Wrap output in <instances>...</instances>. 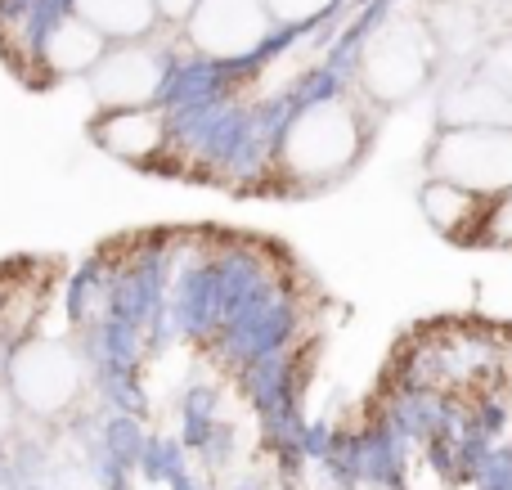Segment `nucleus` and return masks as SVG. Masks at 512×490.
Here are the masks:
<instances>
[{
    "instance_id": "f257e3e1",
    "label": "nucleus",
    "mask_w": 512,
    "mask_h": 490,
    "mask_svg": "<svg viewBox=\"0 0 512 490\" xmlns=\"http://www.w3.org/2000/svg\"><path fill=\"white\" fill-rule=\"evenodd\" d=\"M364 153V122L346 99H310L283 122L274 144V171L297 185H324L360 162Z\"/></svg>"
},
{
    "instance_id": "f03ea898",
    "label": "nucleus",
    "mask_w": 512,
    "mask_h": 490,
    "mask_svg": "<svg viewBox=\"0 0 512 490\" xmlns=\"http://www.w3.org/2000/svg\"><path fill=\"white\" fill-rule=\"evenodd\" d=\"M432 176L481 198L512 189V126H454L432 144Z\"/></svg>"
},
{
    "instance_id": "7ed1b4c3",
    "label": "nucleus",
    "mask_w": 512,
    "mask_h": 490,
    "mask_svg": "<svg viewBox=\"0 0 512 490\" xmlns=\"http://www.w3.org/2000/svg\"><path fill=\"white\" fill-rule=\"evenodd\" d=\"M81 383H86V360L77 356V347L50 338H27L5 374L14 401L32 414H59L63 405L77 401Z\"/></svg>"
},
{
    "instance_id": "20e7f679",
    "label": "nucleus",
    "mask_w": 512,
    "mask_h": 490,
    "mask_svg": "<svg viewBox=\"0 0 512 490\" xmlns=\"http://www.w3.org/2000/svg\"><path fill=\"white\" fill-rule=\"evenodd\" d=\"M274 18L261 0H198L185 36L198 54L216 63H248L270 45Z\"/></svg>"
},
{
    "instance_id": "39448f33",
    "label": "nucleus",
    "mask_w": 512,
    "mask_h": 490,
    "mask_svg": "<svg viewBox=\"0 0 512 490\" xmlns=\"http://www.w3.org/2000/svg\"><path fill=\"white\" fill-rule=\"evenodd\" d=\"M427 72H432V45H427L423 27L387 23L364 45V59H360L364 90L387 108L414 95L427 81Z\"/></svg>"
},
{
    "instance_id": "423d86ee",
    "label": "nucleus",
    "mask_w": 512,
    "mask_h": 490,
    "mask_svg": "<svg viewBox=\"0 0 512 490\" xmlns=\"http://www.w3.org/2000/svg\"><path fill=\"white\" fill-rule=\"evenodd\" d=\"M171 59L149 41H117L90 68V90L99 108H144L158 104Z\"/></svg>"
},
{
    "instance_id": "0eeeda50",
    "label": "nucleus",
    "mask_w": 512,
    "mask_h": 490,
    "mask_svg": "<svg viewBox=\"0 0 512 490\" xmlns=\"http://www.w3.org/2000/svg\"><path fill=\"white\" fill-rule=\"evenodd\" d=\"M90 140L113 158L131 162V167H158L171 153V122L158 104L99 108V117L90 122Z\"/></svg>"
},
{
    "instance_id": "6e6552de",
    "label": "nucleus",
    "mask_w": 512,
    "mask_h": 490,
    "mask_svg": "<svg viewBox=\"0 0 512 490\" xmlns=\"http://www.w3.org/2000/svg\"><path fill=\"white\" fill-rule=\"evenodd\" d=\"M104 50H108L104 36H99L86 18H77L68 9V14H59L50 27H45L41 45H36L32 68H45V72H50V81L90 77V68L104 59Z\"/></svg>"
},
{
    "instance_id": "1a4fd4ad",
    "label": "nucleus",
    "mask_w": 512,
    "mask_h": 490,
    "mask_svg": "<svg viewBox=\"0 0 512 490\" xmlns=\"http://www.w3.org/2000/svg\"><path fill=\"white\" fill-rule=\"evenodd\" d=\"M441 122L450 126H512V95L495 77H468L441 95Z\"/></svg>"
},
{
    "instance_id": "9d476101",
    "label": "nucleus",
    "mask_w": 512,
    "mask_h": 490,
    "mask_svg": "<svg viewBox=\"0 0 512 490\" xmlns=\"http://www.w3.org/2000/svg\"><path fill=\"white\" fill-rule=\"evenodd\" d=\"M113 270H117L113 252H95V257L81 261L68 275V284H63V315H68V324L77 333L108 315V302H113Z\"/></svg>"
},
{
    "instance_id": "9b49d317",
    "label": "nucleus",
    "mask_w": 512,
    "mask_h": 490,
    "mask_svg": "<svg viewBox=\"0 0 512 490\" xmlns=\"http://www.w3.org/2000/svg\"><path fill=\"white\" fill-rule=\"evenodd\" d=\"M72 14L86 18L108 45L117 41H144L158 23L153 0H72Z\"/></svg>"
},
{
    "instance_id": "f8f14e48",
    "label": "nucleus",
    "mask_w": 512,
    "mask_h": 490,
    "mask_svg": "<svg viewBox=\"0 0 512 490\" xmlns=\"http://www.w3.org/2000/svg\"><path fill=\"white\" fill-rule=\"evenodd\" d=\"M486 203L490 198L468 194V189L450 185V180H432L423 189V212L436 230H445L450 239H468V234H481V221H486Z\"/></svg>"
},
{
    "instance_id": "ddd939ff",
    "label": "nucleus",
    "mask_w": 512,
    "mask_h": 490,
    "mask_svg": "<svg viewBox=\"0 0 512 490\" xmlns=\"http://www.w3.org/2000/svg\"><path fill=\"white\" fill-rule=\"evenodd\" d=\"M144 441H149V432H144V423L135 419V414H108L104 423H99V455H108L113 464H122L126 473H135L140 468V455H144Z\"/></svg>"
},
{
    "instance_id": "4468645a",
    "label": "nucleus",
    "mask_w": 512,
    "mask_h": 490,
    "mask_svg": "<svg viewBox=\"0 0 512 490\" xmlns=\"http://www.w3.org/2000/svg\"><path fill=\"white\" fill-rule=\"evenodd\" d=\"M189 450L180 437H162V432H149V441H144V455H140V468L135 473L144 477L149 486H171L180 473H189Z\"/></svg>"
},
{
    "instance_id": "2eb2a0df",
    "label": "nucleus",
    "mask_w": 512,
    "mask_h": 490,
    "mask_svg": "<svg viewBox=\"0 0 512 490\" xmlns=\"http://www.w3.org/2000/svg\"><path fill=\"white\" fill-rule=\"evenodd\" d=\"M90 383H95L99 401L108 405V414H135V419H144L140 369H95Z\"/></svg>"
},
{
    "instance_id": "dca6fc26",
    "label": "nucleus",
    "mask_w": 512,
    "mask_h": 490,
    "mask_svg": "<svg viewBox=\"0 0 512 490\" xmlns=\"http://www.w3.org/2000/svg\"><path fill=\"white\" fill-rule=\"evenodd\" d=\"M265 9H270V18H274V27H297V23H310V18H319L333 0H261Z\"/></svg>"
},
{
    "instance_id": "f3484780",
    "label": "nucleus",
    "mask_w": 512,
    "mask_h": 490,
    "mask_svg": "<svg viewBox=\"0 0 512 490\" xmlns=\"http://www.w3.org/2000/svg\"><path fill=\"white\" fill-rule=\"evenodd\" d=\"M490 77H495L499 86L512 95V36H508V41H499L495 54H490Z\"/></svg>"
},
{
    "instance_id": "a211bd4d",
    "label": "nucleus",
    "mask_w": 512,
    "mask_h": 490,
    "mask_svg": "<svg viewBox=\"0 0 512 490\" xmlns=\"http://www.w3.org/2000/svg\"><path fill=\"white\" fill-rule=\"evenodd\" d=\"M153 9H158V18H167V23H189L198 0H153Z\"/></svg>"
},
{
    "instance_id": "6ab92c4d",
    "label": "nucleus",
    "mask_w": 512,
    "mask_h": 490,
    "mask_svg": "<svg viewBox=\"0 0 512 490\" xmlns=\"http://www.w3.org/2000/svg\"><path fill=\"white\" fill-rule=\"evenodd\" d=\"M171 490H203V486H198V482H194V477H189V473H180L176 482H171Z\"/></svg>"
},
{
    "instance_id": "aec40b11",
    "label": "nucleus",
    "mask_w": 512,
    "mask_h": 490,
    "mask_svg": "<svg viewBox=\"0 0 512 490\" xmlns=\"http://www.w3.org/2000/svg\"><path fill=\"white\" fill-rule=\"evenodd\" d=\"M99 490H131V486H99Z\"/></svg>"
}]
</instances>
